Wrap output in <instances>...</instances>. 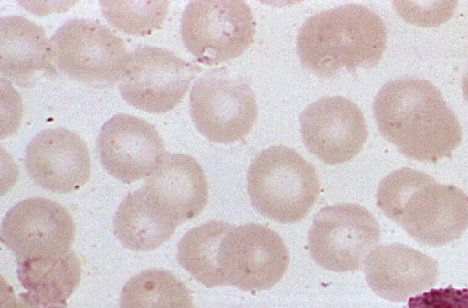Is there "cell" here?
I'll list each match as a JSON object with an SVG mask.
<instances>
[{
  "label": "cell",
  "instance_id": "obj_1",
  "mask_svg": "<svg viewBox=\"0 0 468 308\" xmlns=\"http://www.w3.org/2000/svg\"><path fill=\"white\" fill-rule=\"evenodd\" d=\"M373 113L381 135L414 160L437 162L449 157L462 141L457 116L427 80L387 82L375 97Z\"/></svg>",
  "mask_w": 468,
  "mask_h": 308
},
{
  "label": "cell",
  "instance_id": "obj_2",
  "mask_svg": "<svg viewBox=\"0 0 468 308\" xmlns=\"http://www.w3.org/2000/svg\"><path fill=\"white\" fill-rule=\"evenodd\" d=\"M376 200L389 219L424 245H445L468 228V196L421 171L391 172L379 183Z\"/></svg>",
  "mask_w": 468,
  "mask_h": 308
},
{
  "label": "cell",
  "instance_id": "obj_3",
  "mask_svg": "<svg viewBox=\"0 0 468 308\" xmlns=\"http://www.w3.org/2000/svg\"><path fill=\"white\" fill-rule=\"evenodd\" d=\"M387 28L371 9L356 4L324 10L310 16L297 35L301 64L322 77L341 69L377 66L386 50Z\"/></svg>",
  "mask_w": 468,
  "mask_h": 308
},
{
  "label": "cell",
  "instance_id": "obj_4",
  "mask_svg": "<svg viewBox=\"0 0 468 308\" xmlns=\"http://www.w3.org/2000/svg\"><path fill=\"white\" fill-rule=\"evenodd\" d=\"M247 189L254 208L282 224L303 219L320 190L315 167L298 152L283 145L261 151L250 164Z\"/></svg>",
  "mask_w": 468,
  "mask_h": 308
},
{
  "label": "cell",
  "instance_id": "obj_5",
  "mask_svg": "<svg viewBox=\"0 0 468 308\" xmlns=\"http://www.w3.org/2000/svg\"><path fill=\"white\" fill-rule=\"evenodd\" d=\"M255 20L242 1H192L183 12L181 36L202 64L218 65L241 55L253 42Z\"/></svg>",
  "mask_w": 468,
  "mask_h": 308
},
{
  "label": "cell",
  "instance_id": "obj_6",
  "mask_svg": "<svg viewBox=\"0 0 468 308\" xmlns=\"http://www.w3.org/2000/svg\"><path fill=\"white\" fill-rule=\"evenodd\" d=\"M381 236L372 213L356 203L323 207L314 217L308 247L312 259L335 272L356 271L365 263Z\"/></svg>",
  "mask_w": 468,
  "mask_h": 308
},
{
  "label": "cell",
  "instance_id": "obj_7",
  "mask_svg": "<svg viewBox=\"0 0 468 308\" xmlns=\"http://www.w3.org/2000/svg\"><path fill=\"white\" fill-rule=\"evenodd\" d=\"M52 59L63 73L91 84H113L126 66L124 41L97 20L74 18L53 34Z\"/></svg>",
  "mask_w": 468,
  "mask_h": 308
},
{
  "label": "cell",
  "instance_id": "obj_8",
  "mask_svg": "<svg viewBox=\"0 0 468 308\" xmlns=\"http://www.w3.org/2000/svg\"><path fill=\"white\" fill-rule=\"evenodd\" d=\"M189 102L197 129L216 143L242 139L258 116L252 89L223 69H212L198 78L191 89Z\"/></svg>",
  "mask_w": 468,
  "mask_h": 308
},
{
  "label": "cell",
  "instance_id": "obj_9",
  "mask_svg": "<svg viewBox=\"0 0 468 308\" xmlns=\"http://www.w3.org/2000/svg\"><path fill=\"white\" fill-rule=\"evenodd\" d=\"M198 71L197 66L166 48L144 46L129 54L119 89L136 109L167 112L182 101Z\"/></svg>",
  "mask_w": 468,
  "mask_h": 308
},
{
  "label": "cell",
  "instance_id": "obj_10",
  "mask_svg": "<svg viewBox=\"0 0 468 308\" xmlns=\"http://www.w3.org/2000/svg\"><path fill=\"white\" fill-rule=\"evenodd\" d=\"M289 260L280 235L261 224L233 225L221 241L219 271L224 286L252 292L271 289L283 277Z\"/></svg>",
  "mask_w": 468,
  "mask_h": 308
},
{
  "label": "cell",
  "instance_id": "obj_11",
  "mask_svg": "<svg viewBox=\"0 0 468 308\" xmlns=\"http://www.w3.org/2000/svg\"><path fill=\"white\" fill-rule=\"evenodd\" d=\"M75 223L59 203L30 197L19 201L5 215L1 240L16 260L58 256L69 252Z\"/></svg>",
  "mask_w": 468,
  "mask_h": 308
},
{
  "label": "cell",
  "instance_id": "obj_12",
  "mask_svg": "<svg viewBox=\"0 0 468 308\" xmlns=\"http://www.w3.org/2000/svg\"><path fill=\"white\" fill-rule=\"evenodd\" d=\"M300 132L306 148L328 165L356 156L368 130L360 108L341 96L323 97L300 115Z\"/></svg>",
  "mask_w": 468,
  "mask_h": 308
},
{
  "label": "cell",
  "instance_id": "obj_13",
  "mask_svg": "<svg viewBox=\"0 0 468 308\" xmlns=\"http://www.w3.org/2000/svg\"><path fill=\"white\" fill-rule=\"evenodd\" d=\"M97 150L105 170L124 183L151 175L165 154L162 138L154 125L127 113L115 114L102 125Z\"/></svg>",
  "mask_w": 468,
  "mask_h": 308
},
{
  "label": "cell",
  "instance_id": "obj_14",
  "mask_svg": "<svg viewBox=\"0 0 468 308\" xmlns=\"http://www.w3.org/2000/svg\"><path fill=\"white\" fill-rule=\"evenodd\" d=\"M24 164L37 186L54 193L80 189L91 172L85 142L65 128H48L35 135L26 147Z\"/></svg>",
  "mask_w": 468,
  "mask_h": 308
},
{
  "label": "cell",
  "instance_id": "obj_15",
  "mask_svg": "<svg viewBox=\"0 0 468 308\" xmlns=\"http://www.w3.org/2000/svg\"><path fill=\"white\" fill-rule=\"evenodd\" d=\"M142 190L154 208L178 226L197 217L208 201L203 169L185 154L166 153Z\"/></svg>",
  "mask_w": 468,
  "mask_h": 308
},
{
  "label": "cell",
  "instance_id": "obj_16",
  "mask_svg": "<svg viewBox=\"0 0 468 308\" xmlns=\"http://www.w3.org/2000/svg\"><path fill=\"white\" fill-rule=\"evenodd\" d=\"M365 279L379 297L405 301L435 285L437 262L431 257L401 243L381 245L365 260Z\"/></svg>",
  "mask_w": 468,
  "mask_h": 308
},
{
  "label": "cell",
  "instance_id": "obj_17",
  "mask_svg": "<svg viewBox=\"0 0 468 308\" xmlns=\"http://www.w3.org/2000/svg\"><path fill=\"white\" fill-rule=\"evenodd\" d=\"M0 72L22 87L56 75L50 41L44 28L25 17L11 15L0 21Z\"/></svg>",
  "mask_w": 468,
  "mask_h": 308
},
{
  "label": "cell",
  "instance_id": "obj_18",
  "mask_svg": "<svg viewBox=\"0 0 468 308\" xmlns=\"http://www.w3.org/2000/svg\"><path fill=\"white\" fill-rule=\"evenodd\" d=\"M16 263L21 286L30 297L47 305L67 306L81 279V265L73 250Z\"/></svg>",
  "mask_w": 468,
  "mask_h": 308
},
{
  "label": "cell",
  "instance_id": "obj_19",
  "mask_svg": "<svg viewBox=\"0 0 468 308\" xmlns=\"http://www.w3.org/2000/svg\"><path fill=\"white\" fill-rule=\"evenodd\" d=\"M177 226L146 200L142 188L122 201L113 219L116 237L134 251L155 250L170 239Z\"/></svg>",
  "mask_w": 468,
  "mask_h": 308
},
{
  "label": "cell",
  "instance_id": "obj_20",
  "mask_svg": "<svg viewBox=\"0 0 468 308\" xmlns=\"http://www.w3.org/2000/svg\"><path fill=\"white\" fill-rule=\"evenodd\" d=\"M232 226L221 220H210L189 229L178 243L180 265L207 288L224 286L219 251L223 237Z\"/></svg>",
  "mask_w": 468,
  "mask_h": 308
},
{
  "label": "cell",
  "instance_id": "obj_21",
  "mask_svg": "<svg viewBox=\"0 0 468 308\" xmlns=\"http://www.w3.org/2000/svg\"><path fill=\"white\" fill-rule=\"evenodd\" d=\"M119 307L196 308L186 285L163 269H149L133 276L122 288Z\"/></svg>",
  "mask_w": 468,
  "mask_h": 308
},
{
  "label": "cell",
  "instance_id": "obj_22",
  "mask_svg": "<svg viewBox=\"0 0 468 308\" xmlns=\"http://www.w3.org/2000/svg\"><path fill=\"white\" fill-rule=\"evenodd\" d=\"M105 18L119 30L147 35L161 28L169 10V1H100Z\"/></svg>",
  "mask_w": 468,
  "mask_h": 308
},
{
  "label": "cell",
  "instance_id": "obj_23",
  "mask_svg": "<svg viewBox=\"0 0 468 308\" xmlns=\"http://www.w3.org/2000/svg\"><path fill=\"white\" fill-rule=\"evenodd\" d=\"M406 308H468V289L452 286L431 289L410 297Z\"/></svg>",
  "mask_w": 468,
  "mask_h": 308
},
{
  "label": "cell",
  "instance_id": "obj_24",
  "mask_svg": "<svg viewBox=\"0 0 468 308\" xmlns=\"http://www.w3.org/2000/svg\"><path fill=\"white\" fill-rule=\"evenodd\" d=\"M433 3H431L430 7H422L420 3H409V2H397L395 5L403 18L413 24L420 25L424 15L431 13L428 16L430 27L438 26L447 21L454 10L456 3H439L434 8L431 7Z\"/></svg>",
  "mask_w": 468,
  "mask_h": 308
},
{
  "label": "cell",
  "instance_id": "obj_25",
  "mask_svg": "<svg viewBox=\"0 0 468 308\" xmlns=\"http://www.w3.org/2000/svg\"><path fill=\"white\" fill-rule=\"evenodd\" d=\"M1 308H67V306H51L38 303L30 297L27 292L14 295L13 290L9 287L3 290Z\"/></svg>",
  "mask_w": 468,
  "mask_h": 308
},
{
  "label": "cell",
  "instance_id": "obj_26",
  "mask_svg": "<svg viewBox=\"0 0 468 308\" xmlns=\"http://www.w3.org/2000/svg\"><path fill=\"white\" fill-rule=\"evenodd\" d=\"M462 89H463V94L464 96V99L468 102V68L463 76Z\"/></svg>",
  "mask_w": 468,
  "mask_h": 308
}]
</instances>
